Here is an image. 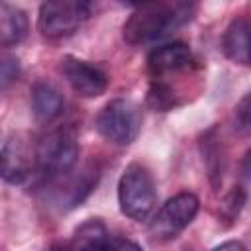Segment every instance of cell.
I'll return each mask as SVG.
<instances>
[{"label":"cell","instance_id":"cell-18","mask_svg":"<svg viewBox=\"0 0 251 251\" xmlns=\"http://www.w3.org/2000/svg\"><path fill=\"white\" fill-rule=\"evenodd\" d=\"M214 251H247V249L241 241H226V243L218 245Z\"/></svg>","mask_w":251,"mask_h":251},{"label":"cell","instance_id":"cell-8","mask_svg":"<svg viewBox=\"0 0 251 251\" xmlns=\"http://www.w3.org/2000/svg\"><path fill=\"white\" fill-rule=\"evenodd\" d=\"M35 171L33 147L25 137H10L0 151V178L8 184H24Z\"/></svg>","mask_w":251,"mask_h":251},{"label":"cell","instance_id":"cell-14","mask_svg":"<svg viewBox=\"0 0 251 251\" xmlns=\"http://www.w3.org/2000/svg\"><path fill=\"white\" fill-rule=\"evenodd\" d=\"M96 178H98V171L88 167L84 171H80L76 176H71L67 180V184L63 186V190L57 194L61 206L73 208L76 204H80L96 186Z\"/></svg>","mask_w":251,"mask_h":251},{"label":"cell","instance_id":"cell-9","mask_svg":"<svg viewBox=\"0 0 251 251\" xmlns=\"http://www.w3.org/2000/svg\"><path fill=\"white\" fill-rule=\"evenodd\" d=\"M192 65V51L180 41L155 47L147 57V69L153 80H163L169 75L180 73Z\"/></svg>","mask_w":251,"mask_h":251},{"label":"cell","instance_id":"cell-11","mask_svg":"<svg viewBox=\"0 0 251 251\" xmlns=\"http://www.w3.org/2000/svg\"><path fill=\"white\" fill-rule=\"evenodd\" d=\"M65 100L63 94L45 80H39L31 88V110L37 122L41 124H51L63 114Z\"/></svg>","mask_w":251,"mask_h":251},{"label":"cell","instance_id":"cell-7","mask_svg":"<svg viewBox=\"0 0 251 251\" xmlns=\"http://www.w3.org/2000/svg\"><path fill=\"white\" fill-rule=\"evenodd\" d=\"M59 71L63 78L69 82V86L82 98H96L104 94L108 88V75L100 67L82 61L78 57L69 55L61 59Z\"/></svg>","mask_w":251,"mask_h":251},{"label":"cell","instance_id":"cell-5","mask_svg":"<svg viewBox=\"0 0 251 251\" xmlns=\"http://www.w3.org/2000/svg\"><path fill=\"white\" fill-rule=\"evenodd\" d=\"M98 133L114 145H129L141 129L139 106L129 98L110 100L96 116Z\"/></svg>","mask_w":251,"mask_h":251},{"label":"cell","instance_id":"cell-15","mask_svg":"<svg viewBox=\"0 0 251 251\" xmlns=\"http://www.w3.org/2000/svg\"><path fill=\"white\" fill-rule=\"evenodd\" d=\"M20 61L14 55H0V90L12 86L20 76Z\"/></svg>","mask_w":251,"mask_h":251},{"label":"cell","instance_id":"cell-1","mask_svg":"<svg viewBox=\"0 0 251 251\" xmlns=\"http://www.w3.org/2000/svg\"><path fill=\"white\" fill-rule=\"evenodd\" d=\"M196 14L194 2H151L139 4L124 24V39L131 45L149 43L161 39L184 24Z\"/></svg>","mask_w":251,"mask_h":251},{"label":"cell","instance_id":"cell-4","mask_svg":"<svg viewBox=\"0 0 251 251\" xmlns=\"http://www.w3.org/2000/svg\"><path fill=\"white\" fill-rule=\"evenodd\" d=\"M94 12L92 2L59 0L43 2L37 12V29L49 39H61L75 33Z\"/></svg>","mask_w":251,"mask_h":251},{"label":"cell","instance_id":"cell-19","mask_svg":"<svg viewBox=\"0 0 251 251\" xmlns=\"http://www.w3.org/2000/svg\"><path fill=\"white\" fill-rule=\"evenodd\" d=\"M116 251H143V249L133 241H118Z\"/></svg>","mask_w":251,"mask_h":251},{"label":"cell","instance_id":"cell-2","mask_svg":"<svg viewBox=\"0 0 251 251\" xmlns=\"http://www.w3.org/2000/svg\"><path fill=\"white\" fill-rule=\"evenodd\" d=\"M33 155L35 171L45 180L63 178L67 173L73 171L78 157V141L75 129L69 126L49 129L35 141Z\"/></svg>","mask_w":251,"mask_h":251},{"label":"cell","instance_id":"cell-10","mask_svg":"<svg viewBox=\"0 0 251 251\" xmlns=\"http://www.w3.org/2000/svg\"><path fill=\"white\" fill-rule=\"evenodd\" d=\"M118 241L108 233V227L100 220H86L75 229L69 243V251H116Z\"/></svg>","mask_w":251,"mask_h":251},{"label":"cell","instance_id":"cell-13","mask_svg":"<svg viewBox=\"0 0 251 251\" xmlns=\"http://www.w3.org/2000/svg\"><path fill=\"white\" fill-rule=\"evenodd\" d=\"M222 47L227 59L235 61L237 65H249V22L247 18H235L227 25Z\"/></svg>","mask_w":251,"mask_h":251},{"label":"cell","instance_id":"cell-6","mask_svg":"<svg viewBox=\"0 0 251 251\" xmlns=\"http://www.w3.org/2000/svg\"><path fill=\"white\" fill-rule=\"evenodd\" d=\"M200 200L192 192H178L169 198L149 222V235L157 241H171L196 218Z\"/></svg>","mask_w":251,"mask_h":251},{"label":"cell","instance_id":"cell-12","mask_svg":"<svg viewBox=\"0 0 251 251\" xmlns=\"http://www.w3.org/2000/svg\"><path fill=\"white\" fill-rule=\"evenodd\" d=\"M29 24L24 10L18 6L0 2V45L12 47L22 43L27 37Z\"/></svg>","mask_w":251,"mask_h":251},{"label":"cell","instance_id":"cell-16","mask_svg":"<svg viewBox=\"0 0 251 251\" xmlns=\"http://www.w3.org/2000/svg\"><path fill=\"white\" fill-rule=\"evenodd\" d=\"M249 112H251L249 110V94H245L241 98V102L237 104V108H235V126L243 133L249 129Z\"/></svg>","mask_w":251,"mask_h":251},{"label":"cell","instance_id":"cell-3","mask_svg":"<svg viewBox=\"0 0 251 251\" xmlns=\"http://www.w3.org/2000/svg\"><path fill=\"white\" fill-rule=\"evenodd\" d=\"M118 202L122 214L135 222H143L151 216L157 204L155 180L147 167L141 163H129L118 182Z\"/></svg>","mask_w":251,"mask_h":251},{"label":"cell","instance_id":"cell-17","mask_svg":"<svg viewBox=\"0 0 251 251\" xmlns=\"http://www.w3.org/2000/svg\"><path fill=\"white\" fill-rule=\"evenodd\" d=\"M243 204H245V190H241V186H237L226 198V210H229V216L235 218L239 214V210L243 208Z\"/></svg>","mask_w":251,"mask_h":251}]
</instances>
